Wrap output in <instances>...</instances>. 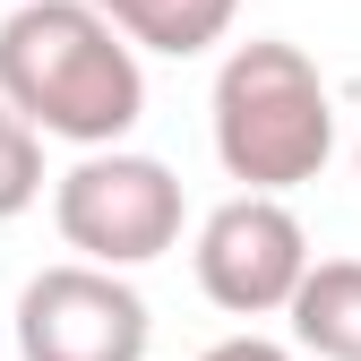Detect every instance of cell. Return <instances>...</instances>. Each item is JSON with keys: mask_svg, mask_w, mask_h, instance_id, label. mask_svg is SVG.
<instances>
[{"mask_svg": "<svg viewBox=\"0 0 361 361\" xmlns=\"http://www.w3.org/2000/svg\"><path fill=\"white\" fill-rule=\"evenodd\" d=\"M207 129H215V164L241 180V190H301L319 180L336 155V95L319 61L301 43L250 35L224 52L215 95H207Z\"/></svg>", "mask_w": 361, "mask_h": 361, "instance_id": "7a4b0ae2", "label": "cell"}, {"mask_svg": "<svg viewBox=\"0 0 361 361\" xmlns=\"http://www.w3.org/2000/svg\"><path fill=\"white\" fill-rule=\"evenodd\" d=\"M35 198H43V138H35L9 104H0V224L26 215Z\"/></svg>", "mask_w": 361, "mask_h": 361, "instance_id": "ba28073f", "label": "cell"}, {"mask_svg": "<svg viewBox=\"0 0 361 361\" xmlns=\"http://www.w3.org/2000/svg\"><path fill=\"white\" fill-rule=\"evenodd\" d=\"M180 180L155 155L129 147H78V164L52 180V224L95 267H147L180 241Z\"/></svg>", "mask_w": 361, "mask_h": 361, "instance_id": "3957f363", "label": "cell"}, {"mask_svg": "<svg viewBox=\"0 0 361 361\" xmlns=\"http://www.w3.org/2000/svg\"><path fill=\"white\" fill-rule=\"evenodd\" d=\"M95 9H104V0H95Z\"/></svg>", "mask_w": 361, "mask_h": 361, "instance_id": "30bf717a", "label": "cell"}, {"mask_svg": "<svg viewBox=\"0 0 361 361\" xmlns=\"http://www.w3.org/2000/svg\"><path fill=\"white\" fill-rule=\"evenodd\" d=\"M198 361H293L276 336H224V344H207Z\"/></svg>", "mask_w": 361, "mask_h": 361, "instance_id": "9c48e42d", "label": "cell"}, {"mask_svg": "<svg viewBox=\"0 0 361 361\" xmlns=\"http://www.w3.org/2000/svg\"><path fill=\"white\" fill-rule=\"evenodd\" d=\"M198 293L215 310H233V319H276L293 301L301 267H310V233L301 215L276 198V190H241L224 198L207 224H198Z\"/></svg>", "mask_w": 361, "mask_h": 361, "instance_id": "5b68a950", "label": "cell"}, {"mask_svg": "<svg viewBox=\"0 0 361 361\" xmlns=\"http://www.w3.org/2000/svg\"><path fill=\"white\" fill-rule=\"evenodd\" d=\"M104 18L138 43V52H164V61H190L207 43L233 35L241 0H104Z\"/></svg>", "mask_w": 361, "mask_h": 361, "instance_id": "52a82bcc", "label": "cell"}, {"mask_svg": "<svg viewBox=\"0 0 361 361\" xmlns=\"http://www.w3.org/2000/svg\"><path fill=\"white\" fill-rule=\"evenodd\" d=\"M0 104L35 138L121 147L147 112V69L95 0H18L0 18Z\"/></svg>", "mask_w": 361, "mask_h": 361, "instance_id": "6da1fadb", "label": "cell"}, {"mask_svg": "<svg viewBox=\"0 0 361 361\" xmlns=\"http://www.w3.org/2000/svg\"><path fill=\"white\" fill-rule=\"evenodd\" d=\"M147 344H155V319L129 267L61 258L18 293V361H147Z\"/></svg>", "mask_w": 361, "mask_h": 361, "instance_id": "277c9868", "label": "cell"}, {"mask_svg": "<svg viewBox=\"0 0 361 361\" xmlns=\"http://www.w3.org/2000/svg\"><path fill=\"white\" fill-rule=\"evenodd\" d=\"M293 344L319 361H361V258H310L284 301Z\"/></svg>", "mask_w": 361, "mask_h": 361, "instance_id": "8992f818", "label": "cell"}]
</instances>
